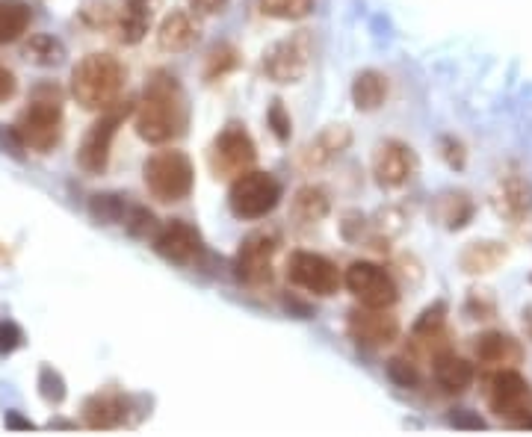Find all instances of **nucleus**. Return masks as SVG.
Returning a JSON list of instances; mask_svg holds the SVG:
<instances>
[{
    "instance_id": "nucleus-1",
    "label": "nucleus",
    "mask_w": 532,
    "mask_h": 437,
    "mask_svg": "<svg viewBox=\"0 0 532 437\" xmlns=\"http://www.w3.org/2000/svg\"><path fill=\"white\" fill-rule=\"evenodd\" d=\"M136 133L151 145H166L187 130V98L172 74H154L133 107Z\"/></svg>"
},
{
    "instance_id": "nucleus-2",
    "label": "nucleus",
    "mask_w": 532,
    "mask_h": 437,
    "mask_svg": "<svg viewBox=\"0 0 532 437\" xmlns=\"http://www.w3.org/2000/svg\"><path fill=\"white\" fill-rule=\"evenodd\" d=\"M125 89V65L113 54H86L71 71V95L83 110H110Z\"/></svg>"
},
{
    "instance_id": "nucleus-3",
    "label": "nucleus",
    "mask_w": 532,
    "mask_h": 437,
    "mask_svg": "<svg viewBox=\"0 0 532 437\" xmlns=\"http://www.w3.org/2000/svg\"><path fill=\"white\" fill-rule=\"evenodd\" d=\"M142 181L157 201L175 204V201L190 198V192L196 187V169H193V160L184 151L163 148V151H157L145 160Z\"/></svg>"
},
{
    "instance_id": "nucleus-4",
    "label": "nucleus",
    "mask_w": 532,
    "mask_h": 437,
    "mask_svg": "<svg viewBox=\"0 0 532 437\" xmlns=\"http://www.w3.org/2000/svg\"><path fill=\"white\" fill-rule=\"evenodd\" d=\"M485 399H488V408H491L500 420L518 426V429L532 417L530 381L518 373L515 367H509V370H494V373L488 375Z\"/></svg>"
},
{
    "instance_id": "nucleus-5",
    "label": "nucleus",
    "mask_w": 532,
    "mask_h": 437,
    "mask_svg": "<svg viewBox=\"0 0 532 437\" xmlns=\"http://www.w3.org/2000/svg\"><path fill=\"white\" fill-rule=\"evenodd\" d=\"M281 201V184L269 175V172H258L249 169L243 175H237L228 189V207L237 219H264L269 216Z\"/></svg>"
},
{
    "instance_id": "nucleus-6",
    "label": "nucleus",
    "mask_w": 532,
    "mask_h": 437,
    "mask_svg": "<svg viewBox=\"0 0 532 437\" xmlns=\"http://www.w3.org/2000/svg\"><path fill=\"white\" fill-rule=\"evenodd\" d=\"M255 160H258V145L246 125L231 122L216 133V139L210 145V169L216 178L234 181L237 175L249 172L255 166Z\"/></svg>"
},
{
    "instance_id": "nucleus-7",
    "label": "nucleus",
    "mask_w": 532,
    "mask_h": 437,
    "mask_svg": "<svg viewBox=\"0 0 532 437\" xmlns=\"http://www.w3.org/2000/svg\"><path fill=\"white\" fill-rule=\"evenodd\" d=\"M15 127H18L27 151H36V154L54 151L60 145V136H63V110H60L57 92L51 98L36 95L30 101V107L18 116Z\"/></svg>"
},
{
    "instance_id": "nucleus-8",
    "label": "nucleus",
    "mask_w": 532,
    "mask_h": 437,
    "mask_svg": "<svg viewBox=\"0 0 532 437\" xmlns=\"http://www.w3.org/2000/svg\"><path fill=\"white\" fill-rule=\"evenodd\" d=\"M131 107L128 104H113L110 110L101 113L98 122H92V127L86 130L80 148H77V166L86 175H101L110 163V151H113V139L119 133V125L128 119Z\"/></svg>"
},
{
    "instance_id": "nucleus-9",
    "label": "nucleus",
    "mask_w": 532,
    "mask_h": 437,
    "mask_svg": "<svg viewBox=\"0 0 532 437\" xmlns=\"http://www.w3.org/2000/svg\"><path fill=\"white\" fill-rule=\"evenodd\" d=\"M343 284L364 308H394L399 299L394 275L373 260L349 263V269L343 275Z\"/></svg>"
},
{
    "instance_id": "nucleus-10",
    "label": "nucleus",
    "mask_w": 532,
    "mask_h": 437,
    "mask_svg": "<svg viewBox=\"0 0 532 437\" xmlns=\"http://www.w3.org/2000/svg\"><path fill=\"white\" fill-rule=\"evenodd\" d=\"M311 51H314L311 36L305 30H299L287 39H278L275 45H269L264 51V74L278 86L299 83L311 68Z\"/></svg>"
},
{
    "instance_id": "nucleus-11",
    "label": "nucleus",
    "mask_w": 532,
    "mask_h": 437,
    "mask_svg": "<svg viewBox=\"0 0 532 437\" xmlns=\"http://www.w3.org/2000/svg\"><path fill=\"white\" fill-rule=\"evenodd\" d=\"M287 281L311 296H320V299L334 296L337 287L343 284L337 266L317 251H293L287 260Z\"/></svg>"
},
{
    "instance_id": "nucleus-12",
    "label": "nucleus",
    "mask_w": 532,
    "mask_h": 437,
    "mask_svg": "<svg viewBox=\"0 0 532 437\" xmlns=\"http://www.w3.org/2000/svg\"><path fill=\"white\" fill-rule=\"evenodd\" d=\"M278 251V237L269 231H258L246 237L234 257V275L246 287H266L272 281V260Z\"/></svg>"
},
{
    "instance_id": "nucleus-13",
    "label": "nucleus",
    "mask_w": 532,
    "mask_h": 437,
    "mask_svg": "<svg viewBox=\"0 0 532 437\" xmlns=\"http://www.w3.org/2000/svg\"><path fill=\"white\" fill-rule=\"evenodd\" d=\"M349 337L364 349H385L399 337V319L391 308H358L346 319Z\"/></svg>"
},
{
    "instance_id": "nucleus-14",
    "label": "nucleus",
    "mask_w": 532,
    "mask_h": 437,
    "mask_svg": "<svg viewBox=\"0 0 532 437\" xmlns=\"http://www.w3.org/2000/svg\"><path fill=\"white\" fill-rule=\"evenodd\" d=\"M373 181L382 189H402L417 175V154L397 139L382 142L373 151Z\"/></svg>"
},
{
    "instance_id": "nucleus-15",
    "label": "nucleus",
    "mask_w": 532,
    "mask_h": 437,
    "mask_svg": "<svg viewBox=\"0 0 532 437\" xmlns=\"http://www.w3.org/2000/svg\"><path fill=\"white\" fill-rule=\"evenodd\" d=\"M154 251L178 266H193L199 263V257L204 254V240H201L199 228L184 222V219H172L163 228H157L154 234Z\"/></svg>"
},
{
    "instance_id": "nucleus-16",
    "label": "nucleus",
    "mask_w": 532,
    "mask_h": 437,
    "mask_svg": "<svg viewBox=\"0 0 532 437\" xmlns=\"http://www.w3.org/2000/svg\"><path fill=\"white\" fill-rule=\"evenodd\" d=\"M133 399L119 390H98L83 402V423L95 432L122 429L131 423Z\"/></svg>"
},
{
    "instance_id": "nucleus-17",
    "label": "nucleus",
    "mask_w": 532,
    "mask_h": 437,
    "mask_svg": "<svg viewBox=\"0 0 532 437\" xmlns=\"http://www.w3.org/2000/svg\"><path fill=\"white\" fill-rule=\"evenodd\" d=\"M352 145V130L349 125H326L296 157V163L305 169V172H317V169H326L332 166L334 160Z\"/></svg>"
},
{
    "instance_id": "nucleus-18",
    "label": "nucleus",
    "mask_w": 532,
    "mask_h": 437,
    "mask_svg": "<svg viewBox=\"0 0 532 437\" xmlns=\"http://www.w3.org/2000/svg\"><path fill=\"white\" fill-rule=\"evenodd\" d=\"M473 352H476V361L491 370H509L524 361V346L512 334H503V331L479 334L473 343Z\"/></svg>"
},
{
    "instance_id": "nucleus-19",
    "label": "nucleus",
    "mask_w": 532,
    "mask_h": 437,
    "mask_svg": "<svg viewBox=\"0 0 532 437\" xmlns=\"http://www.w3.org/2000/svg\"><path fill=\"white\" fill-rule=\"evenodd\" d=\"M494 207L500 216H506L512 225H521L532 219V184L521 175H509L506 181H500L497 195H494Z\"/></svg>"
},
{
    "instance_id": "nucleus-20",
    "label": "nucleus",
    "mask_w": 532,
    "mask_h": 437,
    "mask_svg": "<svg viewBox=\"0 0 532 437\" xmlns=\"http://www.w3.org/2000/svg\"><path fill=\"white\" fill-rule=\"evenodd\" d=\"M196 42H199V24H196V18H193L190 12H184V9L169 12V15L160 21V27H157V45H160V51H166V54H184V51H190Z\"/></svg>"
},
{
    "instance_id": "nucleus-21",
    "label": "nucleus",
    "mask_w": 532,
    "mask_h": 437,
    "mask_svg": "<svg viewBox=\"0 0 532 437\" xmlns=\"http://www.w3.org/2000/svg\"><path fill=\"white\" fill-rule=\"evenodd\" d=\"M432 375L438 381V387L450 396H459V393H467L473 387V378H476V370L473 364L450 352V349H441L435 358H432Z\"/></svg>"
},
{
    "instance_id": "nucleus-22",
    "label": "nucleus",
    "mask_w": 532,
    "mask_h": 437,
    "mask_svg": "<svg viewBox=\"0 0 532 437\" xmlns=\"http://www.w3.org/2000/svg\"><path fill=\"white\" fill-rule=\"evenodd\" d=\"M349 95H352V104L358 113H376L388 101V77L376 68L358 71Z\"/></svg>"
},
{
    "instance_id": "nucleus-23",
    "label": "nucleus",
    "mask_w": 532,
    "mask_h": 437,
    "mask_svg": "<svg viewBox=\"0 0 532 437\" xmlns=\"http://www.w3.org/2000/svg\"><path fill=\"white\" fill-rule=\"evenodd\" d=\"M509 257V249L497 240H476V243H467L462 254H459V266L465 275H488L494 272L497 266H503Z\"/></svg>"
},
{
    "instance_id": "nucleus-24",
    "label": "nucleus",
    "mask_w": 532,
    "mask_h": 437,
    "mask_svg": "<svg viewBox=\"0 0 532 437\" xmlns=\"http://www.w3.org/2000/svg\"><path fill=\"white\" fill-rule=\"evenodd\" d=\"M329 210H332L329 192L323 187H314V184L296 189V195L290 201V216L299 225H317L329 216Z\"/></svg>"
},
{
    "instance_id": "nucleus-25",
    "label": "nucleus",
    "mask_w": 532,
    "mask_h": 437,
    "mask_svg": "<svg viewBox=\"0 0 532 437\" xmlns=\"http://www.w3.org/2000/svg\"><path fill=\"white\" fill-rule=\"evenodd\" d=\"M473 201H470V195L467 192H444V195H438V201H435V219L447 228V231H462L467 222L473 219Z\"/></svg>"
},
{
    "instance_id": "nucleus-26",
    "label": "nucleus",
    "mask_w": 532,
    "mask_h": 437,
    "mask_svg": "<svg viewBox=\"0 0 532 437\" xmlns=\"http://www.w3.org/2000/svg\"><path fill=\"white\" fill-rule=\"evenodd\" d=\"M411 337H414V343H420V346L441 343V340L447 337V305H444V302L429 305L426 311L414 319Z\"/></svg>"
},
{
    "instance_id": "nucleus-27",
    "label": "nucleus",
    "mask_w": 532,
    "mask_h": 437,
    "mask_svg": "<svg viewBox=\"0 0 532 437\" xmlns=\"http://www.w3.org/2000/svg\"><path fill=\"white\" fill-rule=\"evenodd\" d=\"M30 6L27 0H0V45L21 39L30 27Z\"/></svg>"
},
{
    "instance_id": "nucleus-28",
    "label": "nucleus",
    "mask_w": 532,
    "mask_h": 437,
    "mask_svg": "<svg viewBox=\"0 0 532 437\" xmlns=\"http://www.w3.org/2000/svg\"><path fill=\"white\" fill-rule=\"evenodd\" d=\"M24 57L33 65L54 68V65H60L66 60V48H63L60 39H54L48 33H36V36H30V42L24 48Z\"/></svg>"
},
{
    "instance_id": "nucleus-29",
    "label": "nucleus",
    "mask_w": 532,
    "mask_h": 437,
    "mask_svg": "<svg viewBox=\"0 0 532 437\" xmlns=\"http://www.w3.org/2000/svg\"><path fill=\"white\" fill-rule=\"evenodd\" d=\"M128 213V201L119 192H98L89 198V216L101 225H119L125 222Z\"/></svg>"
},
{
    "instance_id": "nucleus-30",
    "label": "nucleus",
    "mask_w": 532,
    "mask_h": 437,
    "mask_svg": "<svg viewBox=\"0 0 532 437\" xmlns=\"http://www.w3.org/2000/svg\"><path fill=\"white\" fill-rule=\"evenodd\" d=\"M237 68H240V51H237L234 45L222 42V45H216V48L207 54V60H204V80H207V83H216V80L228 77V74L237 71Z\"/></svg>"
},
{
    "instance_id": "nucleus-31",
    "label": "nucleus",
    "mask_w": 532,
    "mask_h": 437,
    "mask_svg": "<svg viewBox=\"0 0 532 437\" xmlns=\"http://www.w3.org/2000/svg\"><path fill=\"white\" fill-rule=\"evenodd\" d=\"M258 9L275 21H302L314 12V0H258Z\"/></svg>"
},
{
    "instance_id": "nucleus-32",
    "label": "nucleus",
    "mask_w": 532,
    "mask_h": 437,
    "mask_svg": "<svg viewBox=\"0 0 532 437\" xmlns=\"http://www.w3.org/2000/svg\"><path fill=\"white\" fill-rule=\"evenodd\" d=\"M116 15L119 9H113L110 0H83L80 6V21L92 30H107L116 24Z\"/></svg>"
},
{
    "instance_id": "nucleus-33",
    "label": "nucleus",
    "mask_w": 532,
    "mask_h": 437,
    "mask_svg": "<svg viewBox=\"0 0 532 437\" xmlns=\"http://www.w3.org/2000/svg\"><path fill=\"white\" fill-rule=\"evenodd\" d=\"M122 225L128 228V234L136 237V240H148L151 234H157V219H154V213H151L148 207H139V204L128 207Z\"/></svg>"
},
{
    "instance_id": "nucleus-34",
    "label": "nucleus",
    "mask_w": 532,
    "mask_h": 437,
    "mask_svg": "<svg viewBox=\"0 0 532 437\" xmlns=\"http://www.w3.org/2000/svg\"><path fill=\"white\" fill-rule=\"evenodd\" d=\"M39 393H42L45 402L60 405L66 399V378L57 373L54 367H42L39 370Z\"/></svg>"
},
{
    "instance_id": "nucleus-35",
    "label": "nucleus",
    "mask_w": 532,
    "mask_h": 437,
    "mask_svg": "<svg viewBox=\"0 0 532 437\" xmlns=\"http://www.w3.org/2000/svg\"><path fill=\"white\" fill-rule=\"evenodd\" d=\"M385 370H388V378H391L397 387L414 390V387L420 384V373H417V367H414L411 361H405V358H391Z\"/></svg>"
},
{
    "instance_id": "nucleus-36",
    "label": "nucleus",
    "mask_w": 532,
    "mask_h": 437,
    "mask_svg": "<svg viewBox=\"0 0 532 437\" xmlns=\"http://www.w3.org/2000/svg\"><path fill=\"white\" fill-rule=\"evenodd\" d=\"M266 122L272 127V133L278 136V142H287L290 139V113L284 110V101H272V107H269V113H266Z\"/></svg>"
},
{
    "instance_id": "nucleus-37",
    "label": "nucleus",
    "mask_w": 532,
    "mask_h": 437,
    "mask_svg": "<svg viewBox=\"0 0 532 437\" xmlns=\"http://www.w3.org/2000/svg\"><path fill=\"white\" fill-rule=\"evenodd\" d=\"M494 311H497V308H494V299H491L485 290H473V293L467 296L465 313L470 319H491Z\"/></svg>"
},
{
    "instance_id": "nucleus-38",
    "label": "nucleus",
    "mask_w": 532,
    "mask_h": 437,
    "mask_svg": "<svg viewBox=\"0 0 532 437\" xmlns=\"http://www.w3.org/2000/svg\"><path fill=\"white\" fill-rule=\"evenodd\" d=\"M0 151L9 154V157H15V160H24L27 145H24V139H21V133H18L15 125L0 127Z\"/></svg>"
},
{
    "instance_id": "nucleus-39",
    "label": "nucleus",
    "mask_w": 532,
    "mask_h": 437,
    "mask_svg": "<svg viewBox=\"0 0 532 437\" xmlns=\"http://www.w3.org/2000/svg\"><path fill=\"white\" fill-rule=\"evenodd\" d=\"M24 343V334L15 322H0V355H12Z\"/></svg>"
},
{
    "instance_id": "nucleus-40",
    "label": "nucleus",
    "mask_w": 532,
    "mask_h": 437,
    "mask_svg": "<svg viewBox=\"0 0 532 437\" xmlns=\"http://www.w3.org/2000/svg\"><path fill=\"white\" fill-rule=\"evenodd\" d=\"M450 426H456V429H470V432H479V429H485L488 423H485L476 411H470V408H456V411L450 414Z\"/></svg>"
},
{
    "instance_id": "nucleus-41",
    "label": "nucleus",
    "mask_w": 532,
    "mask_h": 437,
    "mask_svg": "<svg viewBox=\"0 0 532 437\" xmlns=\"http://www.w3.org/2000/svg\"><path fill=\"white\" fill-rule=\"evenodd\" d=\"M441 154H444V160H447L453 169H462V166H465L467 154H465V145H462L459 139L444 136V139H441Z\"/></svg>"
},
{
    "instance_id": "nucleus-42",
    "label": "nucleus",
    "mask_w": 532,
    "mask_h": 437,
    "mask_svg": "<svg viewBox=\"0 0 532 437\" xmlns=\"http://www.w3.org/2000/svg\"><path fill=\"white\" fill-rule=\"evenodd\" d=\"M190 9L201 18H210V15H222L228 9V0H190Z\"/></svg>"
},
{
    "instance_id": "nucleus-43",
    "label": "nucleus",
    "mask_w": 532,
    "mask_h": 437,
    "mask_svg": "<svg viewBox=\"0 0 532 437\" xmlns=\"http://www.w3.org/2000/svg\"><path fill=\"white\" fill-rule=\"evenodd\" d=\"M15 86H18V83H15V74H12L6 65H0V104H6V101L15 95Z\"/></svg>"
},
{
    "instance_id": "nucleus-44",
    "label": "nucleus",
    "mask_w": 532,
    "mask_h": 437,
    "mask_svg": "<svg viewBox=\"0 0 532 437\" xmlns=\"http://www.w3.org/2000/svg\"><path fill=\"white\" fill-rule=\"evenodd\" d=\"M3 423H6V429H33V423L24 420L18 411H6V420H3Z\"/></svg>"
},
{
    "instance_id": "nucleus-45",
    "label": "nucleus",
    "mask_w": 532,
    "mask_h": 437,
    "mask_svg": "<svg viewBox=\"0 0 532 437\" xmlns=\"http://www.w3.org/2000/svg\"><path fill=\"white\" fill-rule=\"evenodd\" d=\"M524 331H527V337L532 340V305L524 308Z\"/></svg>"
}]
</instances>
